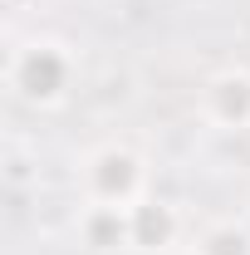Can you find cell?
I'll use <instances>...</instances> for the list:
<instances>
[{
    "label": "cell",
    "instance_id": "cell-1",
    "mask_svg": "<svg viewBox=\"0 0 250 255\" xmlns=\"http://www.w3.org/2000/svg\"><path fill=\"white\" fill-rule=\"evenodd\" d=\"M5 84L30 108H59L79 84V54H74V44H64L54 34H34V39L10 49Z\"/></svg>",
    "mask_w": 250,
    "mask_h": 255
},
{
    "label": "cell",
    "instance_id": "cell-2",
    "mask_svg": "<svg viewBox=\"0 0 250 255\" xmlns=\"http://www.w3.org/2000/svg\"><path fill=\"white\" fill-rule=\"evenodd\" d=\"M152 196V167L132 142H98L79 157V201L84 206H137Z\"/></svg>",
    "mask_w": 250,
    "mask_h": 255
},
{
    "label": "cell",
    "instance_id": "cell-3",
    "mask_svg": "<svg viewBox=\"0 0 250 255\" xmlns=\"http://www.w3.org/2000/svg\"><path fill=\"white\" fill-rule=\"evenodd\" d=\"M196 113L201 123L216 128V132H250V69L246 64H231L216 69L201 89H196Z\"/></svg>",
    "mask_w": 250,
    "mask_h": 255
},
{
    "label": "cell",
    "instance_id": "cell-4",
    "mask_svg": "<svg viewBox=\"0 0 250 255\" xmlns=\"http://www.w3.org/2000/svg\"><path fill=\"white\" fill-rule=\"evenodd\" d=\"M182 211L167 196H142L137 206H127V251L132 255H172L182 246Z\"/></svg>",
    "mask_w": 250,
    "mask_h": 255
},
{
    "label": "cell",
    "instance_id": "cell-5",
    "mask_svg": "<svg viewBox=\"0 0 250 255\" xmlns=\"http://www.w3.org/2000/svg\"><path fill=\"white\" fill-rule=\"evenodd\" d=\"M79 241L94 255L127 251V211H118V206H79Z\"/></svg>",
    "mask_w": 250,
    "mask_h": 255
},
{
    "label": "cell",
    "instance_id": "cell-6",
    "mask_svg": "<svg viewBox=\"0 0 250 255\" xmlns=\"http://www.w3.org/2000/svg\"><path fill=\"white\" fill-rule=\"evenodd\" d=\"M191 255H250V226L211 221L196 241H191Z\"/></svg>",
    "mask_w": 250,
    "mask_h": 255
},
{
    "label": "cell",
    "instance_id": "cell-7",
    "mask_svg": "<svg viewBox=\"0 0 250 255\" xmlns=\"http://www.w3.org/2000/svg\"><path fill=\"white\" fill-rule=\"evenodd\" d=\"M30 177H34V172H30V162L20 157V152H10V157H5V182H10V187H25Z\"/></svg>",
    "mask_w": 250,
    "mask_h": 255
}]
</instances>
